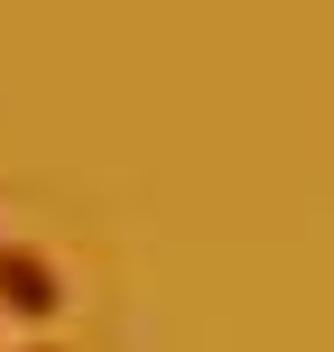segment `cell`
Listing matches in <instances>:
<instances>
[{
	"label": "cell",
	"instance_id": "2",
	"mask_svg": "<svg viewBox=\"0 0 334 352\" xmlns=\"http://www.w3.org/2000/svg\"><path fill=\"white\" fill-rule=\"evenodd\" d=\"M19 352H56V343H19Z\"/></svg>",
	"mask_w": 334,
	"mask_h": 352
},
{
	"label": "cell",
	"instance_id": "1",
	"mask_svg": "<svg viewBox=\"0 0 334 352\" xmlns=\"http://www.w3.org/2000/svg\"><path fill=\"white\" fill-rule=\"evenodd\" d=\"M56 306H65V278H56V260H47V250H28V241H0V316L47 324Z\"/></svg>",
	"mask_w": 334,
	"mask_h": 352
}]
</instances>
